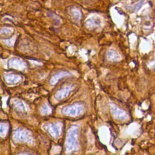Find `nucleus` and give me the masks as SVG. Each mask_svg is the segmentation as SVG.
<instances>
[{"label": "nucleus", "instance_id": "8", "mask_svg": "<svg viewBox=\"0 0 155 155\" xmlns=\"http://www.w3.org/2000/svg\"><path fill=\"white\" fill-rule=\"evenodd\" d=\"M71 73H69L67 71H63L58 72L57 73H56L50 79V84L52 86H54L55 84H57L61 79H63L64 78L68 76H71Z\"/></svg>", "mask_w": 155, "mask_h": 155}, {"label": "nucleus", "instance_id": "18", "mask_svg": "<svg viewBox=\"0 0 155 155\" xmlns=\"http://www.w3.org/2000/svg\"><path fill=\"white\" fill-rule=\"evenodd\" d=\"M143 3H144V1H141L140 2H139V3H138V4L135 6V10H139L140 7H142V6H143Z\"/></svg>", "mask_w": 155, "mask_h": 155}, {"label": "nucleus", "instance_id": "7", "mask_svg": "<svg viewBox=\"0 0 155 155\" xmlns=\"http://www.w3.org/2000/svg\"><path fill=\"white\" fill-rule=\"evenodd\" d=\"M72 90V86H69L58 90L55 94V98L57 101H61L68 96Z\"/></svg>", "mask_w": 155, "mask_h": 155}, {"label": "nucleus", "instance_id": "11", "mask_svg": "<svg viewBox=\"0 0 155 155\" xmlns=\"http://www.w3.org/2000/svg\"><path fill=\"white\" fill-rule=\"evenodd\" d=\"M107 58L110 61H118L121 60V56L116 51L113 49L108 50L106 54Z\"/></svg>", "mask_w": 155, "mask_h": 155}, {"label": "nucleus", "instance_id": "13", "mask_svg": "<svg viewBox=\"0 0 155 155\" xmlns=\"http://www.w3.org/2000/svg\"><path fill=\"white\" fill-rule=\"evenodd\" d=\"M14 107L20 113H25V108L24 106V104L20 101L15 100L14 101L13 103Z\"/></svg>", "mask_w": 155, "mask_h": 155}, {"label": "nucleus", "instance_id": "6", "mask_svg": "<svg viewBox=\"0 0 155 155\" xmlns=\"http://www.w3.org/2000/svg\"><path fill=\"white\" fill-rule=\"evenodd\" d=\"M111 111L113 115L118 119L125 120L128 118L127 114V113L124 110L118 108L115 106H112Z\"/></svg>", "mask_w": 155, "mask_h": 155}, {"label": "nucleus", "instance_id": "10", "mask_svg": "<svg viewBox=\"0 0 155 155\" xmlns=\"http://www.w3.org/2000/svg\"><path fill=\"white\" fill-rule=\"evenodd\" d=\"M101 20L98 17H92L86 21V26L90 29H94L100 25Z\"/></svg>", "mask_w": 155, "mask_h": 155}, {"label": "nucleus", "instance_id": "5", "mask_svg": "<svg viewBox=\"0 0 155 155\" xmlns=\"http://www.w3.org/2000/svg\"><path fill=\"white\" fill-rule=\"evenodd\" d=\"M7 66L9 68L23 70L27 68V65L24 61L20 58H12L9 60Z\"/></svg>", "mask_w": 155, "mask_h": 155}, {"label": "nucleus", "instance_id": "19", "mask_svg": "<svg viewBox=\"0 0 155 155\" xmlns=\"http://www.w3.org/2000/svg\"><path fill=\"white\" fill-rule=\"evenodd\" d=\"M20 155H31L29 154H27V153H23V154H21Z\"/></svg>", "mask_w": 155, "mask_h": 155}, {"label": "nucleus", "instance_id": "2", "mask_svg": "<svg viewBox=\"0 0 155 155\" xmlns=\"http://www.w3.org/2000/svg\"><path fill=\"white\" fill-rule=\"evenodd\" d=\"M13 139L16 141L24 142L29 144L33 143V139L31 134L23 129H17L13 133Z\"/></svg>", "mask_w": 155, "mask_h": 155}, {"label": "nucleus", "instance_id": "3", "mask_svg": "<svg viewBox=\"0 0 155 155\" xmlns=\"http://www.w3.org/2000/svg\"><path fill=\"white\" fill-rule=\"evenodd\" d=\"M83 111L82 106L78 103L65 106L62 109V114L65 116H76L81 115Z\"/></svg>", "mask_w": 155, "mask_h": 155}, {"label": "nucleus", "instance_id": "4", "mask_svg": "<svg viewBox=\"0 0 155 155\" xmlns=\"http://www.w3.org/2000/svg\"><path fill=\"white\" fill-rule=\"evenodd\" d=\"M43 128L54 138H58L61 132V125L60 123H49L43 125Z\"/></svg>", "mask_w": 155, "mask_h": 155}, {"label": "nucleus", "instance_id": "17", "mask_svg": "<svg viewBox=\"0 0 155 155\" xmlns=\"http://www.w3.org/2000/svg\"><path fill=\"white\" fill-rule=\"evenodd\" d=\"M4 42V43L9 46H12L13 45V39H6V40H4L3 41Z\"/></svg>", "mask_w": 155, "mask_h": 155}, {"label": "nucleus", "instance_id": "1", "mask_svg": "<svg viewBox=\"0 0 155 155\" xmlns=\"http://www.w3.org/2000/svg\"><path fill=\"white\" fill-rule=\"evenodd\" d=\"M78 132L79 127L75 125L71 126L67 132L65 144V151L67 154L74 153L78 148Z\"/></svg>", "mask_w": 155, "mask_h": 155}, {"label": "nucleus", "instance_id": "9", "mask_svg": "<svg viewBox=\"0 0 155 155\" xmlns=\"http://www.w3.org/2000/svg\"><path fill=\"white\" fill-rule=\"evenodd\" d=\"M4 79L7 84H17L21 81L22 78L21 76L15 74H6L4 75Z\"/></svg>", "mask_w": 155, "mask_h": 155}, {"label": "nucleus", "instance_id": "15", "mask_svg": "<svg viewBox=\"0 0 155 155\" xmlns=\"http://www.w3.org/2000/svg\"><path fill=\"white\" fill-rule=\"evenodd\" d=\"M13 32V29L11 27H4L2 28L1 32H0V33L1 35H8L10 34Z\"/></svg>", "mask_w": 155, "mask_h": 155}, {"label": "nucleus", "instance_id": "16", "mask_svg": "<svg viewBox=\"0 0 155 155\" xmlns=\"http://www.w3.org/2000/svg\"><path fill=\"white\" fill-rule=\"evenodd\" d=\"M51 111V109L47 105L45 104L41 108V112L43 115H47Z\"/></svg>", "mask_w": 155, "mask_h": 155}, {"label": "nucleus", "instance_id": "12", "mask_svg": "<svg viewBox=\"0 0 155 155\" xmlns=\"http://www.w3.org/2000/svg\"><path fill=\"white\" fill-rule=\"evenodd\" d=\"M70 13L75 21L76 22L80 21L82 17V13L79 9L76 7H72L70 10Z\"/></svg>", "mask_w": 155, "mask_h": 155}, {"label": "nucleus", "instance_id": "14", "mask_svg": "<svg viewBox=\"0 0 155 155\" xmlns=\"http://www.w3.org/2000/svg\"><path fill=\"white\" fill-rule=\"evenodd\" d=\"M8 130V125L6 123H1V128H0V134L1 136L3 137L4 135L6 134Z\"/></svg>", "mask_w": 155, "mask_h": 155}]
</instances>
